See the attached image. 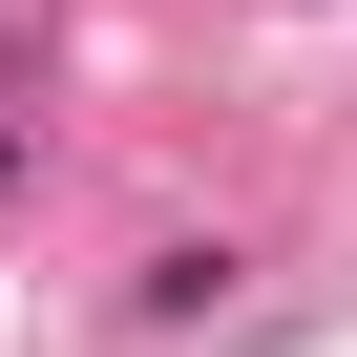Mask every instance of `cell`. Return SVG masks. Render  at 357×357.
<instances>
[{"label": "cell", "mask_w": 357, "mask_h": 357, "mask_svg": "<svg viewBox=\"0 0 357 357\" xmlns=\"http://www.w3.org/2000/svg\"><path fill=\"white\" fill-rule=\"evenodd\" d=\"M0 168H22V126H0Z\"/></svg>", "instance_id": "6da1fadb"}]
</instances>
